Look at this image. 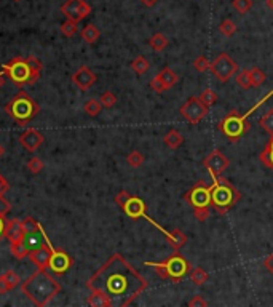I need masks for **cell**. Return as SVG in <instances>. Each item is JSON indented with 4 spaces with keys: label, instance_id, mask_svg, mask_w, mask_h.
<instances>
[{
    "label": "cell",
    "instance_id": "1",
    "mask_svg": "<svg viewBox=\"0 0 273 307\" xmlns=\"http://www.w3.org/2000/svg\"><path fill=\"white\" fill-rule=\"evenodd\" d=\"M87 287L102 293L110 307H126L147 290L149 283L120 253H115L91 275Z\"/></svg>",
    "mask_w": 273,
    "mask_h": 307
},
{
    "label": "cell",
    "instance_id": "2",
    "mask_svg": "<svg viewBox=\"0 0 273 307\" xmlns=\"http://www.w3.org/2000/svg\"><path fill=\"white\" fill-rule=\"evenodd\" d=\"M19 287L29 301H32L39 307H45L53 298L63 291L61 283L51 277L47 269H37Z\"/></svg>",
    "mask_w": 273,
    "mask_h": 307
},
{
    "label": "cell",
    "instance_id": "3",
    "mask_svg": "<svg viewBox=\"0 0 273 307\" xmlns=\"http://www.w3.org/2000/svg\"><path fill=\"white\" fill-rule=\"evenodd\" d=\"M42 69V61L35 56H16L2 66V71L6 75V79H10L19 88L26 85H34L40 79Z\"/></svg>",
    "mask_w": 273,
    "mask_h": 307
},
{
    "label": "cell",
    "instance_id": "4",
    "mask_svg": "<svg viewBox=\"0 0 273 307\" xmlns=\"http://www.w3.org/2000/svg\"><path fill=\"white\" fill-rule=\"evenodd\" d=\"M211 184V206H214V210L219 214H225L229 213L235 205L240 202L241 198V192L238 189H235L233 184L222 178V176H217V178H212Z\"/></svg>",
    "mask_w": 273,
    "mask_h": 307
},
{
    "label": "cell",
    "instance_id": "5",
    "mask_svg": "<svg viewBox=\"0 0 273 307\" xmlns=\"http://www.w3.org/2000/svg\"><path fill=\"white\" fill-rule=\"evenodd\" d=\"M144 264L154 269L155 274L160 275L163 280H171L173 283L182 282L187 275H190V271H192L190 263H188L179 251H174L168 259L162 261V263H152V261H147V263H144Z\"/></svg>",
    "mask_w": 273,
    "mask_h": 307
},
{
    "label": "cell",
    "instance_id": "6",
    "mask_svg": "<svg viewBox=\"0 0 273 307\" xmlns=\"http://www.w3.org/2000/svg\"><path fill=\"white\" fill-rule=\"evenodd\" d=\"M5 112L14 120V124L18 127H26L30 120L37 117V114L40 112V107L27 91H19L16 96H13L5 104Z\"/></svg>",
    "mask_w": 273,
    "mask_h": 307
},
{
    "label": "cell",
    "instance_id": "7",
    "mask_svg": "<svg viewBox=\"0 0 273 307\" xmlns=\"http://www.w3.org/2000/svg\"><path fill=\"white\" fill-rule=\"evenodd\" d=\"M184 200L193 208L195 218L200 222H204L208 219L211 206V187L206 186V182H196L190 190H187L184 194Z\"/></svg>",
    "mask_w": 273,
    "mask_h": 307
},
{
    "label": "cell",
    "instance_id": "8",
    "mask_svg": "<svg viewBox=\"0 0 273 307\" xmlns=\"http://www.w3.org/2000/svg\"><path fill=\"white\" fill-rule=\"evenodd\" d=\"M217 130L230 141H238L243 135L251 130V124L246 120V115H241L238 111H230L217 124Z\"/></svg>",
    "mask_w": 273,
    "mask_h": 307
},
{
    "label": "cell",
    "instance_id": "9",
    "mask_svg": "<svg viewBox=\"0 0 273 307\" xmlns=\"http://www.w3.org/2000/svg\"><path fill=\"white\" fill-rule=\"evenodd\" d=\"M115 203L120 206L123 213L126 214L128 218L136 221V219H141L147 214V205L142 198L131 195L130 192L126 190H121L115 195Z\"/></svg>",
    "mask_w": 273,
    "mask_h": 307
},
{
    "label": "cell",
    "instance_id": "10",
    "mask_svg": "<svg viewBox=\"0 0 273 307\" xmlns=\"http://www.w3.org/2000/svg\"><path fill=\"white\" fill-rule=\"evenodd\" d=\"M209 71L212 72V75H214L219 82L225 83L237 74L238 64H237V61L229 56V53H221V55L211 63Z\"/></svg>",
    "mask_w": 273,
    "mask_h": 307
},
{
    "label": "cell",
    "instance_id": "11",
    "mask_svg": "<svg viewBox=\"0 0 273 307\" xmlns=\"http://www.w3.org/2000/svg\"><path fill=\"white\" fill-rule=\"evenodd\" d=\"M208 111H209V107L204 106V104L200 101V98L192 96V98H188L187 101L181 106L179 114L188 122V124L196 125V124H200V122H201L204 117H206Z\"/></svg>",
    "mask_w": 273,
    "mask_h": 307
},
{
    "label": "cell",
    "instance_id": "12",
    "mask_svg": "<svg viewBox=\"0 0 273 307\" xmlns=\"http://www.w3.org/2000/svg\"><path fill=\"white\" fill-rule=\"evenodd\" d=\"M45 240H47V245L50 247V263H48V269L53 272V274H66L69 269L72 267L74 264V259L71 258L69 253H66L64 250H59V248H55L53 247V243L50 242V239L45 234Z\"/></svg>",
    "mask_w": 273,
    "mask_h": 307
},
{
    "label": "cell",
    "instance_id": "13",
    "mask_svg": "<svg viewBox=\"0 0 273 307\" xmlns=\"http://www.w3.org/2000/svg\"><path fill=\"white\" fill-rule=\"evenodd\" d=\"M230 160L227 158L221 151H211L203 160V166L206 168V171L212 176V178H217V176H222V173L229 168Z\"/></svg>",
    "mask_w": 273,
    "mask_h": 307
},
{
    "label": "cell",
    "instance_id": "14",
    "mask_svg": "<svg viewBox=\"0 0 273 307\" xmlns=\"http://www.w3.org/2000/svg\"><path fill=\"white\" fill-rule=\"evenodd\" d=\"M61 13L67 19H74L79 22L82 19H85L91 13V6L85 0H66L64 5L61 6Z\"/></svg>",
    "mask_w": 273,
    "mask_h": 307
},
{
    "label": "cell",
    "instance_id": "15",
    "mask_svg": "<svg viewBox=\"0 0 273 307\" xmlns=\"http://www.w3.org/2000/svg\"><path fill=\"white\" fill-rule=\"evenodd\" d=\"M96 80H97L96 74L91 71L90 67H87V66L79 67L77 72L72 75V83L79 90H82V91H87L88 88L93 87L94 83H96Z\"/></svg>",
    "mask_w": 273,
    "mask_h": 307
},
{
    "label": "cell",
    "instance_id": "16",
    "mask_svg": "<svg viewBox=\"0 0 273 307\" xmlns=\"http://www.w3.org/2000/svg\"><path fill=\"white\" fill-rule=\"evenodd\" d=\"M43 141H45L43 135L40 132H37V130H34V128L26 130V132L19 136L21 146L29 152H35L43 144Z\"/></svg>",
    "mask_w": 273,
    "mask_h": 307
},
{
    "label": "cell",
    "instance_id": "17",
    "mask_svg": "<svg viewBox=\"0 0 273 307\" xmlns=\"http://www.w3.org/2000/svg\"><path fill=\"white\" fill-rule=\"evenodd\" d=\"M45 229L42 227V224L39 226V230H34V232H29V234H24V237H22V243H24V247L27 248L29 255L32 251H35L37 248H40L42 245L47 243V240H45Z\"/></svg>",
    "mask_w": 273,
    "mask_h": 307
},
{
    "label": "cell",
    "instance_id": "18",
    "mask_svg": "<svg viewBox=\"0 0 273 307\" xmlns=\"http://www.w3.org/2000/svg\"><path fill=\"white\" fill-rule=\"evenodd\" d=\"M50 255H51V251H50V247L47 243L42 245L40 248H37L35 251H32L29 255L30 261L37 266V269H47L48 271V263H50Z\"/></svg>",
    "mask_w": 273,
    "mask_h": 307
},
{
    "label": "cell",
    "instance_id": "19",
    "mask_svg": "<svg viewBox=\"0 0 273 307\" xmlns=\"http://www.w3.org/2000/svg\"><path fill=\"white\" fill-rule=\"evenodd\" d=\"M24 237V230L21 226V219H6L5 239L8 242H16Z\"/></svg>",
    "mask_w": 273,
    "mask_h": 307
},
{
    "label": "cell",
    "instance_id": "20",
    "mask_svg": "<svg viewBox=\"0 0 273 307\" xmlns=\"http://www.w3.org/2000/svg\"><path fill=\"white\" fill-rule=\"evenodd\" d=\"M166 240H168V245L174 251H179L187 243V235L181 229H174L170 232V237Z\"/></svg>",
    "mask_w": 273,
    "mask_h": 307
},
{
    "label": "cell",
    "instance_id": "21",
    "mask_svg": "<svg viewBox=\"0 0 273 307\" xmlns=\"http://www.w3.org/2000/svg\"><path fill=\"white\" fill-rule=\"evenodd\" d=\"M157 75L160 77V80L163 82L165 90L173 88L179 82V75L174 72L173 69H170V67H163L162 71H160V74H157Z\"/></svg>",
    "mask_w": 273,
    "mask_h": 307
},
{
    "label": "cell",
    "instance_id": "22",
    "mask_svg": "<svg viewBox=\"0 0 273 307\" xmlns=\"http://www.w3.org/2000/svg\"><path fill=\"white\" fill-rule=\"evenodd\" d=\"M163 143H165L166 146H168L170 149L176 151V149L181 148L182 143H184V136H182V135L178 132V130H170V132L165 135Z\"/></svg>",
    "mask_w": 273,
    "mask_h": 307
},
{
    "label": "cell",
    "instance_id": "23",
    "mask_svg": "<svg viewBox=\"0 0 273 307\" xmlns=\"http://www.w3.org/2000/svg\"><path fill=\"white\" fill-rule=\"evenodd\" d=\"M259 160H261V163H264L269 170L273 171V135H270V141L264 148V151L259 154Z\"/></svg>",
    "mask_w": 273,
    "mask_h": 307
},
{
    "label": "cell",
    "instance_id": "24",
    "mask_svg": "<svg viewBox=\"0 0 273 307\" xmlns=\"http://www.w3.org/2000/svg\"><path fill=\"white\" fill-rule=\"evenodd\" d=\"M168 42H170L168 37L162 32H157L149 38V45L154 51H163L166 47H168Z\"/></svg>",
    "mask_w": 273,
    "mask_h": 307
},
{
    "label": "cell",
    "instance_id": "25",
    "mask_svg": "<svg viewBox=\"0 0 273 307\" xmlns=\"http://www.w3.org/2000/svg\"><path fill=\"white\" fill-rule=\"evenodd\" d=\"M80 35L87 43H94V42H97V38H99L101 34H99V29H97L94 24H87L82 29Z\"/></svg>",
    "mask_w": 273,
    "mask_h": 307
},
{
    "label": "cell",
    "instance_id": "26",
    "mask_svg": "<svg viewBox=\"0 0 273 307\" xmlns=\"http://www.w3.org/2000/svg\"><path fill=\"white\" fill-rule=\"evenodd\" d=\"M88 304L93 307H110V301L99 291H91L88 298Z\"/></svg>",
    "mask_w": 273,
    "mask_h": 307
},
{
    "label": "cell",
    "instance_id": "27",
    "mask_svg": "<svg viewBox=\"0 0 273 307\" xmlns=\"http://www.w3.org/2000/svg\"><path fill=\"white\" fill-rule=\"evenodd\" d=\"M130 67H131L138 75H142V74H146V72L149 71L150 63H149V61L144 58V56H138V58H134L131 63H130Z\"/></svg>",
    "mask_w": 273,
    "mask_h": 307
},
{
    "label": "cell",
    "instance_id": "28",
    "mask_svg": "<svg viewBox=\"0 0 273 307\" xmlns=\"http://www.w3.org/2000/svg\"><path fill=\"white\" fill-rule=\"evenodd\" d=\"M10 251H11V255L16 258V259H24V258L29 256V251H27V248L24 247L22 240L10 242Z\"/></svg>",
    "mask_w": 273,
    "mask_h": 307
},
{
    "label": "cell",
    "instance_id": "29",
    "mask_svg": "<svg viewBox=\"0 0 273 307\" xmlns=\"http://www.w3.org/2000/svg\"><path fill=\"white\" fill-rule=\"evenodd\" d=\"M235 80H237V83H238V85H240L243 90L253 88V83H251V71H249V69H243L241 72H238L237 77H235Z\"/></svg>",
    "mask_w": 273,
    "mask_h": 307
},
{
    "label": "cell",
    "instance_id": "30",
    "mask_svg": "<svg viewBox=\"0 0 273 307\" xmlns=\"http://www.w3.org/2000/svg\"><path fill=\"white\" fill-rule=\"evenodd\" d=\"M83 111H85V114H88L90 117H96V115L101 114L102 104L101 101H97V99H88L85 106H83Z\"/></svg>",
    "mask_w": 273,
    "mask_h": 307
},
{
    "label": "cell",
    "instance_id": "31",
    "mask_svg": "<svg viewBox=\"0 0 273 307\" xmlns=\"http://www.w3.org/2000/svg\"><path fill=\"white\" fill-rule=\"evenodd\" d=\"M190 280H192V283H195L196 287H201L208 282V274L204 272V269L195 267L190 271Z\"/></svg>",
    "mask_w": 273,
    "mask_h": 307
},
{
    "label": "cell",
    "instance_id": "32",
    "mask_svg": "<svg viewBox=\"0 0 273 307\" xmlns=\"http://www.w3.org/2000/svg\"><path fill=\"white\" fill-rule=\"evenodd\" d=\"M259 127L262 130H265L267 133L273 135V109H269L262 115L261 120H259Z\"/></svg>",
    "mask_w": 273,
    "mask_h": 307
},
{
    "label": "cell",
    "instance_id": "33",
    "mask_svg": "<svg viewBox=\"0 0 273 307\" xmlns=\"http://www.w3.org/2000/svg\"><path fill=\"white\" fill-rule=\"evenodd\" d=\"M79 30V22L74 21V19H66L63 24H61V32L66 37H72L77 34Z\"/></svg>",
    "mask_w": 273,
    "mask_h": 307
},
{
    "label": "cell",
    "instance_id": "34",
    "mask_svg": "<svg viewBox=\"0 0 273 307\" xmlns=\"http://www.w3.org/2000/svg\"><path fill=\"white\" fill-rule=\"evenodd\" d=\"M249 71H251V83H253V88L261 87L262 83L267 80V75H265V72L262 71V69L253 67V69H249Z\"/></svg>",
    "mask_w": 273,
    "mask_h": 307
},
{
    "label": "cell",
    "instance_id": "35",
    "mask_svg": "<svg viewBox=\"0 0 273 307\" xmlns=\"http://www.w3.org/2000/svg\"><path fill=\"white\" fill-rule=\"evenodd\" d=\"M232 6L238 13L245 14L254 6V0H232Z\"/></svg>",
    "mask_w": 273,
    "mask_h": 307
},
{
    "label": "cell",
    "instance_id": "36",
    "mask_svg": "<svg viewBox=\"0 0 273 307\" xmlns=\"http://www.w3.org/2000/svg\"><path fill=\"white\" fill-rule=\"evenodd\" d=\"M198 98H200V101H201L204 106H208V107L214 106V104H216V101H217V95H216V91H214V90H211V88H206V90H204Z\"/></svg>",
    "mask_w": 273,
    "mask_h": 307
},
{
    "label": "cell",
    "instance_id": "37",
    "mask_svg": "<svg viewBox=\"0 0 273 307\" xmlns=\"http://www.w3.org/2000/svg\"><path fill=\"white\" fill-rule=\"evenodd\" d=\"M237 24L232 21V19H224L221 24H219V30H221V34L225 35V37H232L235 32H237Z\"/></svg>",
    "mask_w": 273,
    "mask_h": 307
},
{
    "label": "cell",
    "instance_id": "38",
    "mask_svg": "<svg viewBox=\"0 0 273 307\" xmlns=\"http://www.w3.org/2000/svg\"><path fill=\"white\" fill-rule=\"evenodd\" d=\"M126 162H128V165L133 166V168H139L144 163V155L139 151H133V152L128 154Z\"/></svg>",
    "mask_w": 273,
    "mask_h": 307
},
{
    "label": "cell",
    "instance_id": "39",
    "mask_svg": "<svg viewBox=\"0 0 273 307\" xmlns=\"http://www.w3.org/2000/svg\"><path fill=\"white\" fill-rule=\"evenodd\" d=\"M21 226H22V230H24V234H29V232H34V230H39L40 222L35 221L34 218L27 216L24 219H21Z\"/></svg>",
    "mask_w": 273,
    "mask_h": 307
},
{
    "label": "cell",
    "instance_id": "40",
    "mask_svg": "<svg viewBox=\"0 0 273 307\" xmlns=\"http://www.w3.org/2000/svg\"><path fill=\"white\" fill-rule=\"evenodd\" d=\"M3 275V279L6 280V283H8V287H10V290H14L16 287H19L21 285V279H19V275L14 272V271H6L5 274H2Z\"/></svg>",
    "mask_w": 273,
    "mask_h": 307
},
{
    "label": "cell",
    "instance_id": "41",
    "mask_svg": "<svg viewBox=\"0 0 273 307\" xmlns=\"http://www.w3.org/2000/svg\"><path fill=\"white\" fill-rule=\"evenodd\" d=\"M101 104L102 107H105V109H112L113 106L117 104V96L112 93V91H104V93L101 95Z\"/></svg>",
    "mask_w": 273,
    "mask_h": 307
},
{
    "label": "cell",
    "instance_id": "42",
    "mask_svg": "<svg viewBox=\"0 0 273 307\" xmlns=\"http://www.w3.org/2000/svg\"><path fill=\"white\" fill-rule=\"evenodd\" d=\"M27 168H29V171H30V173L39 174V173L43 170V168H45V163L42 162V158H39V157H32V158H29Z\"/></svg>",
    "mask_w": 273,
    "mask_h": 307
},
{
    "label": "cell",
    "instance_id": "43",
    "mask_svg": "<svg viewBox=\"0 0 273 307\" xmlns=\"http://www.w3.org/2000/svg\"><path fill=\"white\" fill-rule=\"evenodd\" d=\"M211 66L209 63V59L206 56H198L195 61H193V69L196 72H204V71H208Z\"/></svg>",
    "mask_w": 273,
    "mask_h": 307
},
{
    "label": "cell",
    "instance_id": "44",
    "mask_svg": "<svg viewBox=\"0 0 273 307\" xmlns=\"http://www.w3.org/2000/svg\"><path fill=\"white\" fill-rule=\"evenodd\" d=\"M150 88L155 91V93H163V91H166L165 90V85H163V82L160 80V77L158 75H155L154 79L150 80Z\"/></svg>",
    "mask_w": 273,
    "mask_h": 307
},
{
    "label": "cell",
    "instance_id": "45",
    "mask_svg": "<svg viewBox=\"0 0 273 307\" xmlns=\"http://www.w3.org/2000/svg\"><path fill=\"white\" fill-rule=\"evenodd\" d=\"M188 306H190V307H206L208 306V303L206 301H204V299H203V296L201 295H196V296H193V299H190V301H188Z\"/></svg>",
    "mask_w": 273,
    "mask_h": 307
},
{
    "label": "cell",
    "instance_id": "46",
    "mask_svg": "<svg viewBox=\"0 0 273 307\" xmlns=\"http://www.w3.org/2000/svg\"><path fill=\"white\" fill-rule=\"evenodd\" d=\"M264 267L267 269V271L273 275V253L272 255H269L267 258L264 259Z\"/></svg>",
    "mask_w": 273,
    "mask_h": 307
},
{
    "label": "cell",
    "instance_id": "47",
    "mask_svg": "<svg viewBox=\"0 0 273 307\" xmlns=\"http://www.w3.org/2000/svg\"><path fill=\"white\" fill-rule=\"evenodd\" d=\"M5 227H6V219L3 214H0V242L5 239Z\"/></svg>",
    "mask_w": 273,
    "mask_h": 307
},
{
    "label": "cell",
    "instance_id": "48",
    "mask_svg": "<svg viewBox=\"0 0 273 307\" xmlns=\"http://www.w3.org/2000/svg\"><path fill=\"white\" fill-rule=\"evenodd\" d=\"M10 189V186H8V181H6L5 178L2 174H0V195H3L6 190Z\"/></svg>",
    "mask_w": 273,
    "mask_h": 307
},
{
    "label": "cell",
    "instance_id": "49",
    "mask_svg": "<svg viewBox=\"0 0 273 307\" xmlns=\"http://www.w3.org/2000/svg\"><path fill=\"white\" fill-rule=\"evenodd\" d=\"M8 291H10L8 283L3 279V275H0V293H8Z\"/></svg>",
    "mask_w": 273,
    "mask_h": 307
},
{
    "label": "cell",
    "instance_id": "50",
    "mask_svg": "<svg viewBox=\"0 0 273 307\" xmlns=\"http://www.w3.org/2000/svg\"><path fill=\"white\" fill-rule=\"evenodd\" d=\"M139 2H141L144 6H147V8H152L154 5H157L158 0H139Z\"/></svg>",
    "mask_w": 273,
    "mask_h": 307
},
{
    "label": "cell",
    "instance_id": "51",
    "mask_svg": "<svg viewBox=\"0 0 273 307\" xmlns=\"http://www.w3.org/2000/svg\"><path fill=\"white\" fill-rule=\"evenodd\" d=\"M5 79H6V75L3 74V71H0V88L3 87V83H5Z\"/></svg>",
    "mask_w": 273,
    "mask_h": 307
},
{
    "label": "cell",
    "instance_id": "52",
    "mask_svg": "<svg viewBox=\"0 0 273 307\" xmlns=\"http://www.w3.org/2000/svg\"><path fill=\"white\" fill-rule=\"evenodd\" d=\"M265 3H267V6L273 11V0H265Z\"/></svg>",
    "mask_w": 273,
    "mask_h": 307
},
{
    "label": "cell",
    "instance_id": "53",
    "mask_svg": "<svg viewBox=\"0 0 273 307\" xmlns=\"http://www.w3.org/2000/svg\"><path fill=\"white\" fill-rule=\"evenodd\" d=\"M3 154H5V148H3V146H2V144H0V157H2V155H3Z\"/></svg>",
    "mask_w": 273,
    "mask_h": 307
},
{
    "label": "cell",
    "instance_id": "54",
    "mask_svg": "<svg viewBox=\"0 0 273 307\" xmlns=\"http://www.w3.org/2000/svg\"><path fill=\"white\" fill-rule=\"evenodd\" d=\"M14 2H19V0H14Z\"/></svg>",
    "mask_w": 273,
    "mask_h": 307
}]
</instances>
